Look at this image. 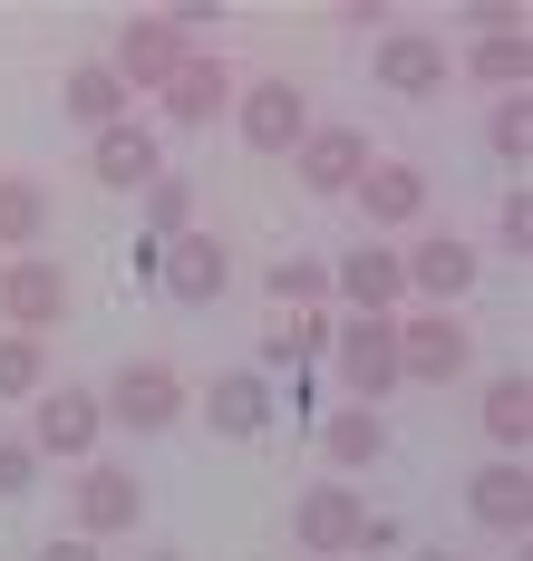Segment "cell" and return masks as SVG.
I'll use <instances>...</instances> for the list:
<instances>
[{
  "mask_svg": "<svg viewBox=\"0 0 533 561\" xmlns=\"http://www.w3.org/2000/svg\"><path fill=\"white\" fill-rule=\"evenodd\" d=\"M368 68H378V88H388V98H408V107H436V88L456 78V58H446L436 30H388Z\"/></svg>",
  "mask_w": 533,
  "mask_h": 561,
  "instance_id": "12",
  "label": "cell"
},
{
  "mask_svg": "<svg viewBox=\"0 0 533 561\" xmlns=\"http://www.w3.org/2000/svg\"><path fill=\"white\" fill-rule=\"evenodd\" d=\"M398 280H408L427 310H456L475 280H485V252H475V242H456V232H427V242H408V252H398Z\"/></svg>",
  "mask_w": 533,
  "mask_h": 561,
  "instance_id": "9",
  "label": "cell"
},
{
  "mask_svg": "<svg viewBox=\"0 0 533 561\" xmlns=\"http://www.w3.org/2000/svg\"><path fill=\"white\" fill-rule=\"evenodd\" d=\"M320 455H330L340 474H359V465H378V455H388V426H378V407H340V416L320 426Z\"/></svg>",
  "mask_w": 533,
  "mask_h": 561,
  "instance_id": "24",
  "label": "cell"
},
{
  "mask_svg": "<svg viewBox=\"0 0 533 561\" xmlns=\"http://www.w3.org/2000/svg\"><path fill=\"white\" fill-rule=\"evenodd\" d=\"M378 165V146L359 136V126H310L292 146V174H300V194H350L359 174Z\"/></svg>",
  "mask_w": 533,
  "mask_h": 561,
  "instance_id": "16",
  "label": "cell"
},
{
  "mask_svg": "<svg viewBox=\"0 0 533 561\" xmlns=\"http://www.w3.org/2000/svg\"><path fill=\"white\" fill-rule=\"evenodd\" d=\"M30 561H98V542H88V533H59V542H39Z\"/></svg>",
  "mask_w": 533,
  "mask_h": 561,
  "instance_id": "33",
  "label": "cell"
},
{
  "mask_svg": "<svg viewBox=\"0 0 533 561\" xmlns=\"http://www.w3.org/2000/svg\"><path fill=\"white\" fill-rule=\"evenodd\" d=\"M495 242H504L514 262H524V252H533V204H524V184L504 194V214H495Z\"/></svg>",
  "mask_w": 533,
  "mask_h": 561,
  "instance_id": "31",
  "label": "cell"
},
{
  "mask_svg": "<svg viewBox=\"0 0 533 561\" xmlns=\"http://www.w3.org/2000/svg\"><path fill=\"white\" fill-rule=\"evenodd\" d=\"M417 561H456V552H417Z\"/></svg>",
  "mask_w": 533,
  "mask_h": 561,
  "instance_id": "34",
  "label": "cell"
},
{
  "mask_svg": "<svg viewBox=\"0 0 533 561\" xmlns=\"http://www.w3.org/2000/svg\"><path fill=\"white\" fill-rule=\"evenodd\" d=\"M466 513H475V533H504V542H524V533H533V474H524V455H495V465H475V474H466Z\"/></svg>",
  "mask_w": 533,
  "mask_h": 561,
  "instance_id": "13",
  "label": "cell"
},
{
  "mask_svg": "<svg viewBox=\"0 0 533 561\" xmlns=\"http://www.w3.org/2000/svg\"><path fill=\"white\" fill-rule=\"evenodd\" d=\"M466 20H475V39H495V30H524V0H475Z\"/></svg>",
  "mask_w": 533,
  "mask_h": 561,
  "instance_id": "32",
  "label": "cell"
},
{
  "mask_svg": "<svg viewBox=\"0 0 533 561\" xmlns=\"http://www.w3.org/2000/svg\"><path fill=\"white\" fill-rule=\"evenodd\" d=\"M0 252H49V184L39 174H0Z\"/></svg>",
  "mask_w": 533,
  "mask_h": 561,
  "instance_id": "21",
  "label": "cell"
},
{
  "mask_svg": "<svg viewBox=\"0 0 533 561\" xmlns=\"http://www.w3.org/2000/svg\"><path fill=\"white\" fill-rule=\"evenodd\" d=\"M320 290H330V272H320V262H272V300H292V310H310Z\"/></svg>",
  "mask_w": 533,
  "mask_h": 561,
  "instance_id": "29",
  "label": "cell"
},
{
  "mask_svg": "<svg viewBox=\"0 0 533 561\" xmlns=\"http://www.w3.org/2000/svg\"><path fill=\"white\" fill-rule=\"evenodd\" d=\"M234 126H242L252 156H292L320 116H310V98H300L292 78H252V88H234Z\"/></svg>",
  "mask_w": 533,
  "mask_h": 561,
  "instance_id": "6",
  "label": "cell"
},
{
  "mask_svg": "<svg viewBox=\"0 0 533 561\" xmlns=\"http://www.w3.org/2000/svg\"><path fill=\"white\" fill-rule=\"evenodd\" d=\"M475 368V330L456 310H408L398 320V388H456Z\"/></svg>",
  "mask_w": 533,
  "mask_h": 561,
  "instance_id": "1",
  "label": "cell"
},
{
  "mask_svg": "<svg viewBox=\"0 0 533 561\" xmlns=\"http://www.w3.org/2000/svg\"><path fill=\"white\" fill-rule=\"evenodd\" d=\"M59 107L78 116L88 136H98V126H126V88H117V68H107V58H78V68L59 78Z\"/></svg>",
  "mask_w": 533,
  "mask_h": 561,
  "instance_id": "22",
  "label": "cell"
},
{
  "mask_svg": "<svg viewBox=\"0 0 533 561\" xmlns=\"http://www.w3.org/2000/svg\"><path fill=\"white\" fill-rule=\"evenodd\" d=\"M98 436H107L98 388H39L30 397V455H39V465H88Z\"/></svg>",
  "mask_w": 533,
  "mask_h": 561,
  "instance_id": "3",
  "label": "cell"
},
{
  "mask_svg": "<svg viewBox=\"0 0 533 561\" xmlns=\"http://www.w3.org/2000/svg\"><path fill=\"white\" fill-rule=\"evenodd\" d=\"M39 484V455H30V436H0V504H20Z\"/></svg>",
  "mask_w": 533,
  "mask_h": 561,
  "instance_id": "30",
  "label": "cell"
},
{
  "mask_svg": "<svg viewBox=\"0 0 533 561\" xmlns=\"http://www.w3.org/2000/svg\"><path fill=\"white\" fill-rule=\"evenodd\" d=\"M272 407H282V397H272L262 368H224V378H204V426H214V436H234V446L272 426Z\"/></svg>",
  "mask_w": 533,
  "mask_h": 561,
  "instance_id": "18",
  "label": "cell"
},
{
  "mask_svg": "<svg viewBox=\"0 0 533 561\" xmlns=\"http://www.w3.org/2000/svg\"><path fill=\"white\" fill-rule=\"evenodd\" d=\"M300 561H310V552H300Z\"/></svg>",
  "mask_w": 533,
  "mask_h": 561,
  "instance_id": "36",
  "label": "cell"
},
{
  "mask_svg": "<svg viewBox=\"0 0 533 561\" xmlns=\"http://www.w3.org/2000/svg\"><path fill=\"white\" fill-rule=\"evenodd\" d=\"M156 280H166L175 310H214V300L234 290V252L194 224V232H175V242H156Z\"/></svg>",
  "mask_w": 533,
  "mask_h": 561,
  "instance_id": "5",
  "label": "cell"
},
{
  "mask_svg": "<svg viewBox=\"0 0 533 561\" xmlns=\"http://www.w3.org/2000/svg\"><path fill=\"white\" fill-rule=\"evenodd\" d=\"M98 407H107V426H126V436H166L194 397H184V378L166 368V358H126L117 378L98 388Z\"/></svg>",
  "mask_w": 533,
  "mask_h": 561,
  "instance_id": "2",
  "label": "cell"
},
{
  "mask_svg": "<svg viewBox=\"0 0 533 561\" xmlns=\"http://www.w3.org/2000/svg\"><path fill=\"white\" fill-rule=\"evenodd\" d=\"M330 358H340V378H350L359 407H378V397L398 388V320H378V310L330 320Z\"/></svg>",
  "mask_w": 533,
  "mask_h": 561,
  "instance_id": "4",
  "label": "cell"
},
{
  "mask_svg": "<svg viewBox=\"0 0 533 561\" xmlns=\"http://www.w3.org/2000/svg\"><path fill=\"white\" fill-rule=\"evenodd\" d=\"M359 533H368V504H359V484H310L292 504V542L310 561H350Z\"/></svg>",
  "mask_w": 533,
  "mask_h": 561,
  "instance_id": "10",
  "label": "cell"
},
{
  "mask_svg": "<svg viewBox=\"0 0 533 561\" xmlns=\"http://www.w3.org/2000/svg\"><path fill=\"white\" fill-rule=\"evenodd\" d=\"M466 78L485 88V98H524L533 39H524V30H495V39H475V49H466Z\"/></svg>",
  "mask_w": 533,
  "mask_h": 561,
  "instance_id": "23",
  "label": "cell"
},
{
  "mask_svg": "<svg viewBox=\"0 0 533 561\" xmlns=\"http://www.w3.org/2000/svg\"><path fill=\"white\" fill-rule=\"evenodd\" d=\"M39 388H49V348L30 330H0V407H30Z\"/></svg>",
  "mask_w": 533,
  "mask_h": 561,
  "instance_id": "25",
  "label": "cell"
},
{
  "mask_svg": "<svg viewBox=\"0 0 533 561\" xmlns=\"http://www.w3.org/2000/svg\"><path fill=\"white\" fill-rule=\"evenodd\" d=\"M146 224H156V242L194 232V184H184V174H156V184H146Z\"/></svg>",
  "mask_w": 533,
  "mask_h": 561,
  "instance_id": "28",
  "label": "cell"
},
{
  "mask_svg": "<svg viewBox=\"0 0 533 561\" xmlns=\"http://www.w3.org/2000/svg\"><path fill=\"white\" fill-rule=\"evenodd\" d=\"M68 513H78V533L88 542H117V533H136L146 523V484L126 474V465H78V484H68Z\"/></svg>",
  "mask_w": 533,
  "mask_h": 561,
  "instance_id": "7",
  "label": "cell"
},
{
  "mask_svg": "<svg viewBox=\"0 0 533 561\" xmlns=\"http://www.w3.org/2000/svg\"><path fill=\"white\" fill-rule=\"evenodd\" d=\"M475 426H485V446H495V455H524V436H533V378H524V368L485 378V397H475Z\"/></svg>",
  "mask_w": 533,
  "mask_h": 561,
  "instance_id": "20",
  "label": "cell"
},
{
  "mask_svg": "<svg viewBox=\"0 0 533 561\" xmlns=\"http://www.w3.org/2000/svg\"><path fill=\"white\" fill-rule=\"evenodd\" d=\"M330 290H340L350 310H378V320H398V300H408V280H398V252H378V242H359V252H340V272H330Z\"/></svg>",
  "mask_w": 533,
  "mask_h": 561,
  "instance_id": "19",
  "label": "cell"
},
{
  "mask_svg": "<svg viewBox=\"0 0 533 561\" xmlns=\"http://www.w3.org/2000/svg\"><path fill=\"white\" fill-rule=\"evenodd\" d=\"M0 320L30 339H49L68 320V272L49 262V252H20V262H0Z\"/></svg>",
  "mask_w": 533,
  "mask_h": 561,
  "instance_id": "11",
  "label": "cell"
},
{
  "mask_svg": "<svg viewBox=\"0 0 533 561\" xmlns=\"http://www.w3.org/2000/svg\"><path fill=\"white\" fill-rule=\"evenodd\" d=\"M310 348H330V320H320V310L272 320V330H262V378H272V368H292V358H310Z\"/></svg>",
  "mask_w": 533,
  "mask_h": 561,
  "instance_id": "27",
  "label": "cell"
},
{
  "mask_svg": "<svg viewBox=\"0 0 533 561\" xmlns=\"http://www.w3.org/2000/svg\"><path fill=\"white\" fill-rule=\"evenodd\" d=\"M88 174H98L107 194H146V184L166 174V136L136 126V116H126V126H98V136H88Z\"/></svg>",
  "mask_w": 533,
  "mask_h": 561,
  "instance_id": "14",
  "label": "cell"
},
{
  "mask_svg": "<svg viewBox=\"0 0 533 561\" xmlns=\"http://www.w3.org/2000/svg\"><path fill=\"white\" fill-rule=\"evenodd\" d=\"M350 194H359V224H368V232H408L417 214H427V174H417L408 156H378Z\"/></svg>",
  "mask_w": 533,
  "mask_h": 561,
  "instance_id": "17",
  "label": "cell"
},
{
  "mask_svg": "<svg viewBox=\"0 0 533 561\" xmlns=\"http://www.w3.org/2000/svg\"><path fill=\"white\" fill-rule=\"evenodd\" d=\"M485 156L514 165V174L533 165V98H495V107H485Z\"/></svg>",
  "mask_w": 533,
  "mask_h": 561,
  "instance_id": "26",
  "label": "cell"
},
{
  "mask_svg": "<svg viewBox=\"0 0 533 561\" xmlns=\"http://www.w3.org/2000/svg\"><path fill=\"white\" fill-rule=\"evenodd\" d=\"M156 98H166V126H175V136H204L214 116H234V68H224L214 49H194Z\"/></svg>",
  "mask_w": 533,
  "mask_h": 561,
  "instance_id": "15",
  "label": "cell"
},
{
  "mask_svg": "<svg viewBox=\"0 0 533 561\" xmlns=\"http://www.w3.org/2000/svg\"><path fill=\"white\" fill-rule=\"evenodd\" d=\"M146 561H184V552H146Z\"/></svg>",
  "mask_w": 533,
  "mask_h": 561,
  "instance_id": "35",
  "label": "cell"
},
{
  "mask_svg": "<svg viewBox=\"0 0 533 561\" xmlns=\"http://www.w3.org/2000/svg\"><path fill=\"white\" fill-rule=\"evenodd\" d=\"M184 58H194V39H184L175 20L156 10V20H126V30H117V49H107V68H117V88H126V98H156V88L175 78Z\"/></svg>",
  "mask_w": 533,
  "mask_h": 561,
  "instance_id": "8",
  "label": "cell"
}]
</instances>
